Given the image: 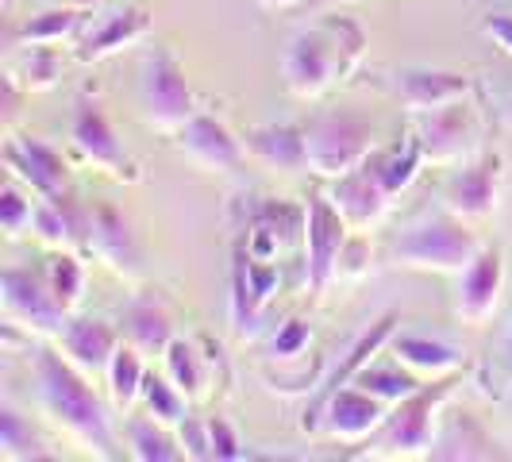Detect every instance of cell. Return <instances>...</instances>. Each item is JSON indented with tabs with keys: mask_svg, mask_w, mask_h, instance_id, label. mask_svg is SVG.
Segmentation results:
<instances>
[{
	"mask_svg": "<svg viewBox=\"0 0 512 462\" xmlns=\"http://www.w3.org/2000/svg\"><path fill=\"white\" fill-rule=\"evenodd\" d=\"M31 374H35V389H39V409L62 436H70L81 451H89L97 459H120L108 409L97 397V389L89 385L85 370H77L74 362L58 355L54 347L39 343V347H31Z\"/></svg>",
	"mask_w": 512,
	"mask_h": 462,
	"instance_id": "6da1fadb",
	"label": "cell"
},
{
	"mask_svg": "<svg viewBox=\"0 0 512 462\" xmlns=\"http://www.w3.org/2000/svg\"><path fill=\"white\" fill-rule=\"evenodd\" d=\"M362 58H366V31L347 16L320 12L316 24L301 27L289 39V51L282 58L285 89L297 101H320L335 85L355 77Z\"/></svg>",
	"mask_w": 512,
	"mask_h": 462,
	"instance_id": "7a4b0ae2",
	"label": "cell"
},
{
	"mask_svg": "<svg viewBox=\"0 0 512 462\" xmlns=\"http://www.w3.org/2000/svg\"><path fill=\"white\" fill-rule=\"evenodd\" d=\"M459 385L462 370L447 374V378H432L416 393H409L405 401H397L382 428L362 443L366 451H359V459H366V455H374V459H428L439 428V412L447 409V401L455 397Z\"/></svg>",
	"mask_w": 512,
	"mask_h": 462,
	"instance_id": "3957f363",
	"label": "cell"
},
{
	"mask_svg": "<svg viewBox=\"0 0 512 462\" xmlns=\"http://www.w3.org/2000/svg\"><path fill=\"white\" fill-rule=\"evenodd\" d=\"M482 247L486 243L470 231V224L443 208L401 231L385 247V262L401 270H420V274H459L478 258Z\"/></svg>",
	"mask_w": 512,
	"mask_h": 462,
	"instance_id": "277c9868",
	"label": "cell"
},
{
	"mask_svg": "<svg viewBox=\"0 0 512 462\" xmlns=\"http://www.w3.org/2000/svg\"><path fill=\"white\" fill-rule=\"evenodd\" d=\"M139 108L143 120L166 135H178L201 112V101L181 70L178 54L166 43H154L139 54Z\"/></svg>",
	"mask_w": 512,
	"mask_h": 462,
	"instance_id": "5b68a950",
	"label": "cell"
},
{
	"mask_svg": "<svg viewBox=\"0 0 512 462\" xmlns=\"http://www.w3.org/2000/svg\"><path fill=\"white\" fill-rule=\"evenodd\" d=\"M305 143H308V170L316 178H343L355 166L366 162V154L374 151V124L351 112V108H332V112H316L305 120Z\"/></svg>",
	"mask_w": 512,
	"mask_h": 462,
	"instance_id": "8992f818",
	"label": "cell"
},
{
	"mask_svg": "<svg viewBox=\"0 0 512 462\" xmlns=\"http://www.w3.org/2000/svg\"><path fill=\"white\" fill-rule=\"evenodd\" d=\"M70 147H74V154L85 166L101 170V174H108L112 181H124V185H139V181H143V166L124 151L120 135H116L108 112H104L101 93L89 89V85L74 97V112H70Z\"/></svg>",
	"mask_w": 512,
	"mask_h": 462,
	"instance_id": "52a82bcc",
	"label": "cell"
},
{
	"mask_svg": "<svg viewBox=\"0 0 512 462\" xmlns=\"http://www.w3.org/2000/svg\"><path fill=\"white\" fill-rule=\"evenodd\" d=\"M0 308H4V324H16L31 339H58L70 312L54 297L47 270H31V266H4L0 270Z\"/></svg>",
	"mask_w": 512,
	"mask_h": 462,
	"instance_id": "ba28073f",
	"label": "cell"
},
{
	"mask_svg": "<svg viewBox=\"0 0 512 462\" xmlns=\"http://www.w3.org/2000/svg\"><path fill=\"white\" fill-rule=\"evenodd\" d=\"M412 131L432 166H462L474 154H482V112L474 97L412 116Z\"/></svg>",
	"mask_w": 512,
	"mask_h": 462,
	"instance_id": "9c48e42d",
	"label": "cell"
},
{
	"mask_svg": "<svg viewBox=\"0 0 512 462\" xmlns=\"http://www.w3.org/2000/svg\"><path fill=\"white\" fill-rule=\"evenodd\" d=\"M505 181H509V166L501 154H474L470 162H462L459 170L443 181V208L455 212L466 224H482L501 208Z\"/></svg>",
	"mask_w": 512,
	"mask_h": 462,
	"instance_id": "30bf717a",
	"label": "cell"
},
{
	"mask_svg": "<svg viewBox=\"0 0 512 462\" xmlns=\"http://www.w3.org/2000/svg\"><path fill=\"white\" fill-rule=\"evenodd\" d=\"M397 324H401V316L397 312H385L382 320H374L366 332L347 347V355L339 359V366H332L328 374H324V382L316 385V393L305 401V412H301V432L305 436H320V424H324V409H328V401H332L339 389H347V385L359 378L362 370L370 366V362L382 355L385 347L393 343V335H397Z\"/></svg>",
	"mask_w": 512,
	"mask_h": 462,
	"instance_id": "8fae6325",
	"label": "cell"
},
{
	"mask_svg": "<svg viewBox=\"0 0 512 462\" xmlns=\"http://www.w3.org/2000/svg\"><path fill=\"white\" fill-rule=\"evenodd\" d=\"M378 85L409 116H424V112H436V108H447V104L478 97V81L470 74H459V70H428V66L385 70Z\"/></svg>",
	"mask_w": 512,
	"mask_h": 462,
	"instance_id": "7c38bea8",
	"label": "cell"
},
{
	"mask_svg": "<svg viewBox=\"0 0 512 462\" xmlns=\"http://www.w3.org/2000/svg\"><path fill=\"white\" fill-rule=\"evenodd\" d=\"M308 205V224H305V285L308 293H324L335 285V266L343 255V243L351 239V224L339 216L328 193H312Z\"/></svg>",
	"mask_w": 512,
	"mask_h": 462,
	"instance_id": "4fadbf2b",
	"label": "cell"
},
{
	"mask_svg": "<svg viewBox=\"0 0 512 462\" xmlns=\"http://www.w3.org/2000/svg\"><path fill=\"white\" fill-rule=\"evenodd\" d=\"M455 297H451V312L459 316L462 324L482 328L493 320V312L501 305L505 293V251L497 243H486L478 258L455 274Z\"/></svg>",
	"mask_w": 512,
	"mask_h": 462,
	"instance_id": "5bb4252c",
	"label": "cell"
},
{
	"mask_svg": "<svg viewBox=\"0 0 512 462\" xmlns=\"http://www.w3.org/2000/svg\"><path fill=\"white\" fill-rule=\"evenodd\" d=\"M231 224L239 235H270L282 251H293L305 243L308 205L285 201V197H258L243 193L231 201Z\"/></svg>",
	"mask_w": 512,
	"mask_h": 462,
	"instance_id": "9a60e30c",
	"label": "cell"
},
{
	"mask_svg": "<svg viewBox=\"0 0 512 462\" xmlns=\"http://www.w3.org/2000/svg\"><path fill=\"white\" fill-rule=\"evenodd\" d=\"M328 197L339 208V216L351 224V231H374L378 224H385V216L393 208V193L382 185L374 162H370V154H366V162L355 166L351 174L332 181Z\"/></svg>",
	"mask_w": 512,
	"mask_h": 462,
	"instance_id": "2e32d148",
	"label": "cell"
},
{
	"mask_svg": "<svg viewBox=\"0 0 512 462\" xmlns=\"http://www.w3.org/2000/svg\"><path fill=\"white\" fill-rule=\"evenodd\" d=\"M178 147H181V154H185L197 170H205V174H235V170L243 166V158H247L243 139H235L228 124L216 120L205 108L178 131Z\"/></svg>",
	"mask_w": 512,
	"mask_h": 462,
	"instance_id": "e0dca14e",
	"label": "cell"
},
{
	"mask_svg": "<svg viewBox=\"0 0 512 462\" xmlns=\"http://www.w3.org/2000/svg\"><path fill=\"white\" fill-rule=\"evenodd\" d=\"M4 166H8V178L24 181L35 197H54V193H66L70 185V170L62 162V154L47 147L43 139L35 135H4Z\"/></svg>",
	"mask_w": 512,
	"mask_h": 462,
	"instance_id": "ac0fdd59",
	"label": "cell"
},
{
	"mask_svg": "<svg viewBox=\"0 0 512 462\" xmlns=\"http://www.w3.org/2000/svg\"><path fill=\"white\" fill-rule=\"evenodd\" d=\"M89 255H97L124 282H143L147 266H143V247L135 239L131 224L112 205L93 208V224H89Z\"/></svg>",
	"mask_w": 512,
	"mask_h": 462,
	"instance_id": "d6986e66",
	"label": "cell"
},
{
	"mask_svg": "<svg viewBox=\"0 0 512 462\" xmlns=\"http://www.w3.org/2000/svg\"><path fill=\"white\" fill-rule=\"evenodd\" d=\"M151 12L147 8H116L101 20H89V27L81 31V39L74 43V58L81 66H97L112 54L128 51L135 43H143L151 35Z\"/></svg>",
	"mask_w": 512,
	"mask_h": 462,
	"instance_id": "ffe728a7",
	"label": "cell"
},
{
	"mask_svg": "<svg viewBox=\"0 0 512 462\" xmlns=\"http://www.w3.org/2000/svg\"><path fill=\"white\" fill-rule=\"evenodd\" d=\"M89 224H93V208L74 201L70 193H54V197H39L35 220H31V235L47 251L89 255Z\"/></svg>",
	"mask_w": 512,
	"mask_h": 462,
	"instance_id": "44dd1931",
	"label": "cell"
},
{
	"mask_svg": "<svg viewBox=\"0 0 512 462\" xmlns=\"http://www.w3.org/2000/svg\"><path fill=\"white\" fill-rule=\"evenodd\" d=\"M162 362H166V378L178 385L189 401H201V397L212 393L216 370L228 374V359H224L220 343H212L205 335H201V339H174V343L166 347Z\"/></svg>",
	"mask_w": 512,
	"mask_h": 462,
	"instance_id": "7402d4cb",
	"label": "cell"
},
{
	"mask_svg": "<svg viewBox=\"0 0 512 462\" xmlns=\"http://www.w3.org/2000/svg\"><path fill=\"white\" fill-rule=\"evenodd\" d=\"M389 416V405L370 397L359 385H347L339 389L328 409H324V424H320V436L339 439V443H366Z\"/></svg>",
	"mask_w": 512,
	"mask_h": 462,
	"instance_id": "603a6c76",
	"label": "cell"
},
{
	"mask_svg": "<svg viewBox=\"0 0 512 462\" xmlns=\"http://www.w3.org/2000/svg\"><path fill=\"white\" fill-rule=\"evenodd\" d=\"M120 339H124L120 324H108L104 316H77V312H70L66 328L58 335L62 355L85 374H104L112 355L124 347Z\"/></svg>",
	"mask_w": 512,
	"mask_h": 462,
	"instance_id": "cb8c5ba5",
	"label": "cell"
},
{
	"mask_svg": "<svg viewBox=\"0 0 512 462\" xmlns=\"http://www.w3.org/2000/svg\"><path fill=\"white\" fill-rule=\"evenodd\" d=\"M439 462H470V459H509V451L489 436V428L466 409H455L439 416L436 439H432V455Z\"/></svg>",
	"mask_w": 512,
	"mask_h": 462,
	"instance_id": "d4e9b609",
	"label": "cell"
},
{
	"mask_svg": "<svg viewBox=\"0 0 512 462\" xmlns=\"http://www.w3.org/2000/svg\"><path fill=\"white\" fill-rule=\"evenodd\" d=\"M120 332H124V343H131L139 355L147 359H158L166 355V347L178 339L174 335V316L166 301L158 293H135L128 305L120 308Z\"/></svg>",
	"mask_w": 512,
	"mask_h": 462,
	"instance_id": "484cf974",
	"label": "cell"
},
{
	"mask_svg": "<svg viewBox=\"0 0 512 462\" xmlns=\"http://www.w3.org/2000/svg\"><path fill=\"white\" fill-rule=\"evenodd\" d=\"M243 147L247 158H255L266 170H282V174L308 170L305 124H255L243 131Z\"/></svg>",
	"mask_w": 512,
	"mask_h": 462,
	"instance_id": "4316f807",
	"label": "cell"
},
{
	"mask_svg": "<svg viewBox=\"0 0 512 462\" xmlns=\"http://www.w3.org/2000/svg\"><path fill=\"white\" fill-rule=\"evenodd\" d=\"M85 27H89V12H85L81 4H74V8H47V12L24 20L20 27H8V31H4V47H16V43H24V47H35V43L54 47V43H62V39H66V43H77Z\"/></svg>",
	"mask_w": 512,
	"mask_h": 462,
	"instance_id": "83f0119b",
	"label": "cell"
},
{
	"mask_svg": "<svg viewBox=\"0 0 512 462\" xmlns=\"http://www.w3.org/2000/svg\"><path fill=\"white\" fill-rule=\"evenodd\" d=\"M389 347H393V359L420 378H447L462 370V355H455L447 343L424 339V335H393Z\"/></svg>",
	"mask_w": 512,
	"mask_h": 462,
	"instance_id": "f1b7e54d",
	"label": "cell"
},
{
	"mask_svg": "<svg viewBox=\"0 0 512 462\" xmlns=\"http://www.w3.org/2000/svg\"><path fill=\"white\" fill-rule=\"evenodd\" d=\"M370 162H374V170H378V178L382 185L397 197V193H405L416 174H420V166L428 162L424 158V147H420V139H416V131H405L401 135V143H393V147H374L370 151Z\"/></svg>",
	"mask_w": 512,
	"mask_h": 462,
	"instance_id": "f546056e",
	"label": "cell"
},
{
	"mask_svg": "<svg viewBox=\"0 0 512 462\" xmlns=\"http://www.w3.org/2000/svg\"><path fill=\"white\" fill-rule=\"evenodd\" d=\"M0 459L4 462H47L54 459V451L47 447V439L39 436V428L27 420L24 412L12 401L0 405Z\"/></svg>",
	"mask_w": 512,
	"mask_h": 462,
	"instance_id": "4dcf8cb0",
	"label": "cell"
},
{
	"mask_svg": "<svg viewBox=\"0 0 512 462\" xmlns=\"http://www.w3.org/2000/svg\"><path fill=\"white\" fill-rule=\"evenodd\" d=\"M124 436H128V451L131 459L139 462H178L181 443L174 436V428L158 424L154 416H128L124 420Z\"/></svg>",
	"mask_w": 512,
	"mask_h": 462,
	"instance_id": "1f68e13d",
	"label": "cell"
},
{
	"mask_svg": "<svg viewBox=\"0 0 512 462\" xmlns=\"http://www.w3.org/2000/svg\"><path fill=\"white\" fill-rule=\"evenodd\" d=\"M147 355H139L131 343H124L112 362H108V370H104V378H108V393H112V405L116 409L128 412L135 401H139V393H143V382H147V366H143Z\"/></svg>",
	"mask_w": 512,
	"mask_h": 462,
	"instance_id": "d6a6232c",
	"label": "cell"
},
{
	"mask_svg": "<svg viewBox=\"0 0 512 462\" xmlns=\"http://www.w3.org/2000/svg\"><path fill=\"white\" fill-rule=\"evenodd\" d=\"M351 385H359L370 397H378V401H385V405L393 409L397 401H405V397L416 393L424 382H420V374H412L409 366L397 362V366H366Z\"/></svg>",
	"mask_w": 512,
	"mask_h": 462,
	"instance_id": "836d02e7",
	"label": "cell"
},
{
	"mask_svg": "<svg viewBox=\"0 0 512 462\" xmlns=\"http://www.w3.org/2000/svg\"><path fill=\"white\" fill-rule=\"evenodd\" d=\"M139 401H143L147 416H154V420L166 424V428H178L181 420L189 416V397H185L166 374H147Z\"/></svg>",
	"mask_w": 512,
	"mask_h": 462,
	"instance_id": "e575fe53",
	"label": "cell"
},
{
	"mask_svg": "<svg viewBox=\"0 0 512 462\" xmlns=\"http://www.w3.org/2000/svg\"><path fill=\"white\" fill-rule=\"evenodd\" d=\"M8 70H12V77L24 85L27 97H31V93H47V89L58 85L62 62H58V51H54V47L35 43V47H27V51L16 58V66H8Z\"/></svg>",
	"mask_w": 512,
	"mask_h": 462,
	"instance_id": "d590c367",
	"label": "cell"
},
{
	"mask_svg": "<svg viewBox=\"0 0 512 462\" xmlns=\"http://www.w3.org/2000/svg\"><path fill=\"white\" fill-rule=\"evenodd\" d=\"M35 208H39V197L27 189L24 181H4V189H0V228L8 231V239H20L31 231Z\"/></svg>",
	"mask_w": 512,
	"mask_h": 462,
	"instance_id": "8d00e7d4",
	"label": "cell"
},
{
	"mask_svg": "<svg viewBox=\"0 0 512 462\" xmlns=\"http://www.w3.org/2000/svg\"><path fill=\"white\" fill-rule=\"evenodd\" d=\"M47 278H51V289L62 301V308L77 312L81 297H85V266H81L77 251H54V258L47 262Z\"/></svg>",
	"mask_w": 512,
	"mask_h": 462,
	"instance_id": "74e56055",
	"label": "cell"
},
{
	"mask_svg": "<svg viewBox=\"0 0 512 462\" xmlns=\"http://www.w3.org/2000/svg\"><path fill=\"white\" fill-rule=\"evenodd\" d=\"M366 274H370V243L362 239V231H351L335 266V282H362Z\"/></svg>",
	"mask_w": 512,
	"mask_h": 462,
	"instance_id": "f35d334b",
	"label": "cell"
},
{
	"mask_svg": "<svg viewBox=\"0 0 512 462\" xmlns=\"http://www.w3.org/2000/svg\"><path fill=\"white\" fill-rule=\"evenodd\" d=\"M174 436L181 443V455L185 459H212V439H208V416H185L178 428H174Z\"/></svg>",
	"mask_w": 512,
	"mask_h": 462,
	"instance_id": "ab89813d",
	"label": "cell"
},
{
	"mask_svg": "<svg viewBox=\"0 0 512 462\" xmlns=\"http://www.w3.org/2000/svg\"><path fill=\"white\" fill-rule=\"evenodd\" d=\"M208 439H212V459L216 462H239L247 459L243 439L231 428L228 416H208Z\"/></svg>",
	"mask_w": 512,
	"mask_h": 462,
	"instance_id": "60d3db41",
	"label": "cell"
},
{
	"mask_svg": "<svg viewBox=\"0 0 512 462\" xmlns=\"http://www.w3.org/2000/svg\"><path fill=\"white\" fill-rule=\"evenodd\" d=\"M308 339H312V328H308L305 320H285L278 335L270 339V355L282 362V359H297V355H305L308 351Z\"/></svg>",
	"mask_w": 512,
	"mask_h": 462,
	"instance_id": "b9f144b4",
	"label": "cell"
},
{
	"mask_svg": "<svg viewBox=\"0 0 512 462\" xmlns=\"http://www.w3.org/2000/svg\"><path fill=\"white\" fill-rule=\"evenodd\" d=\"M482 35L493 39V47L512 54V16H486L482 20Z\"/></svg>",
	"mask_w": 512,
	"mask_h": 462,
	"instance_id": "7bdbcfd3",
	"label": "cell"
},
{
	"mask_svg": "<svg viewBox=\"0 0 512 462\" xmlns=\"http://www.w3.org/2000/svg\"><path fill=\"white\" fill-rule=\"evenodd\" d=\"M497 385H501V397L512 393V324L509 332H505V343H501V374H493Z\"/></svg>",
	"mask_w": 512,
	"mask_h": 462,
	"instance_id": "ee69618b",
	"label": "cell"
},
{
	"mask_svg": "<svg viewBox=\"0 0 512 462\" xmlns=\"http://www.w3.org/2000/svg\"><path fill=\"white\" fill-rule=\"evenodd\" d=\"M339 4H359V0H305V12L320 16V12H328V8H339Z\"/></svg>",
	"mask_w": 512,
	"mask_h": 462,
	"instance_id": "f6af8a7d",
	"label": "cell"
},
{
	"mask_svg": "<svg viewBox=\"0 0 512 462\" xmlns=\"http://www.w3.org/2000/svg\"><path fill=\"white\" fill-rule=\"evenodd\" d=\"M262 8H297V4H305V0H258Z\"/></svg>",
	"mask_w": 512,
	"mask_h": 462,
	"instance_id": "bcb514c9",
	"label": "cell"
},
{
	"mask_svg": "<svg viewBox=\"0 0 512 462\" xmlns=\"http://www.w3.org/2000/svg\"><path fill=\"white\" fill-rule=\"evenodd\" d=\"M501 128L512 131V97L505 104H501Z\"/></svg>",
	"mask_w": 512,
	"mask_h": 462,
	"instance_id": "7dc6e473",
	"label": "cell"
},
{
	"mask_svg": "<svg viewBox=\"0 0 512 462\" xmlns=\"http://www.w3.org/2000/svg\"><path fill=\"white\" fill-rule=\"evenodd\" d=\"M70 4H81V8H97V4H104V0H70Z\"/></svg>",
	"mask_w": 512,
	"mask_h": 462,
	"instance_id": "c3c4849f",
	"label": "cell"
}]
</instances>
